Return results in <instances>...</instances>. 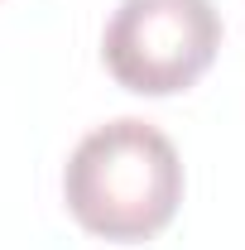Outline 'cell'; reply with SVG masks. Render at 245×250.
<instances>
[{
    "label": "cell",
    "instance_id": "cell-2",
    "mask_svg": "<svg viewBox=\"0 0 245 250\" xmlns=\"http://www.w3.org/2000/svg\"><path fill=\"white\" fill-rule=\"evenodd\" d=\"M221 15L212 0H121L101 34L106 72L135 96L197 87L216 62Z\"/></svg>",
    "mask_w": 245,
    "mask_h": 250
},
{
    "label": "cell",
    "instance_id": "cell-1",
    "mask_svg": "<svg viewBox=\"0 0 245 250\" xmlns=\"http://www.w3.org/2000/svg\"><path fill=\"white\" fill-rule=\"evenodd\" d=\"M62 202L82 231L135 246L154 241L183 202V159L159 125L121 116L87 130L62 168Z\"/></svg>",
    "mask_w": 245,
    "mask_h": 250
}]
</instances>
